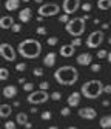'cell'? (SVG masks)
Listing matches in <instances>:
<instances>
[{"label": "cell", "mask_w": 111, "mask_h": 129, "mask_svg": "<svg viewBox=\"0 0 111 129\" xmlns=\"http://www.w3.org/2000/svg\"><path fill=\"white\" fill-rule=\"evenodd\" d=\"M54 78H56V82L59 85H62V86H73L79 80V71L74 66L65 64V66H60L59 69H56Z\"/></svg>", "instance_id": "1"}, {"label": "cell", "mask_w": 111, "mask_h": 129, "mask_svg": "<svg viewBox=\"0 0 111 129\" xmlns=\"http://www.w3.org/2000/svg\"><path fill=\"white\" fill-rule=\"evenodd\" d=\"M17 52L23 58H37L42 54V43L36 39H25L19 43Z\"/></svg>", "instance_id": "2"}, {"label": "cell", "mask_w": 111, "mask_h": 129, "mask_svg": "<svg viewBox=\"0 0 111 129\" xmlns=\"http://www.w3.org/2000/svg\"><path fill=\"white\" fill-rule=\"evenodd\" d=\"M80 92L85 99H90V100H96L99 99V95L103 92V85L100 80H88L85 82L80 88Z\"/></svg>", "instance_id": "3"}, {"label": "cell", "mask_w": 111, "mask_h": 129, "mask_svg": "<svg viewBox=\"0 0 111 129\" xmlns=\"http://www.w3.org/2000/svg\"><path fill=\"white\" fill-rule=\"evenodd\" d=\"M65 29H66L68 34L73 36V37H82V34H83L85 29H86L85 19H83V17H74V19H71V20L66 23Z\"/></svg>", "instance_id": "4"}, {"label": "cell", "mask_w": 111, "mask_h": 129, "mask_svg": "<svg viewBox=\"0 0 111 129\" xmlns=\"http://www.w3.org/2000/svg\"><path fill=\"white\" fill-rule=\"evenodd\" d=\"M50 99H51V95L46 91H43V89L33 91V92H29V95L26 97L28 103H31V105H42V103H46Z\"/></svg>", "instance_id": "5"}, {"label": "cell", "mask_w": 111, "mask_h": 129, "mask_svg": "<svg viewBox=\"0 0 111 129\" xmlns=\"http://www.w3.org/2000/svg\"><path fill=\"white\" fill-rule=\"evenodd\" d=\"M103 39H105V36H103V32L100 31V29H97V31H93L91 34H88V37H86V46L88 48H91V49H96V48H99L100 45H102V42H103Z\"/></svg>", "instance_id": "6"}, {"label": "cell", "mask_w": 111, "mask_h": 129, "mask_svg": "<svg viewBox=\"0 0 111 129\" xmlns=\"http://www.w3.org/2000/svg\"><path fill=\"white\" fill-rule=\"evenodd\" d=\"M60 11V6L57 3H42L39 6V15H43V17H53V15H57Z\"/></svg>", "instance_id": "7"}, {"label": "cell", "mask_w": 111, "mask_h": 129, "mask_svg": "<svg viewBox=\"0 0 111 129\" xmlns=\"http://www.w3.org/2000/svg\"><path fill=\"white\" fill-rule=\"evenodd\" d=\"M0 55H2V58L6 60V61H14L15 57H17V51L14 49L12 45L2 43V45H0Z\"/></svg>", "instance_id": "8"}, {"label": "cell", "mask_w": 111, "mask_h": 129, "mask_svg": "<svg viewBox=\"0 0 111 129\" xmlns=\"http://www.w3.org/2000/svg\"><path fill=\"white\" fill-rule=\"evenodd\" d=\"M79 8H80V0H63L62 3V9L65 14H74Z\"/></svg>", "instance_id": "9"}, {"label": "cell", "mask_w": 111, "mask_h": 129, "mask_svg": "<svg viewBox=\"0 0 111 129\" xmlns=\"http://www.w3.org/2000/svg\"><path fill=\"white\" fill-rule=\"evenodd\" d=\"M79 117H82L83 120H94L97 117V112L94 108L86 106V108H80L79 109Z\"/></svg>", "instance_id": "10"}, {"label": "cell", "mask_w": 111, "mask_h": 129, "mask_svg": "<svg viewBox=\"0 0 111 129\" xmlns=\"http://www.w3.org/2000/svg\"><path fill=\"white\" fill-rule=\"evenodd\" d=\"M76 61H77V64H80V66H88V64L93 63V55L90 52H82V54L77 55Z\"/></svg>", "instance_id": "11"}, {"label": "cell", "mask_w": 111, "mask_h": 129, "mask_svg": "<svg viewBox=\"0 0 111 129\" xmlns=\"http://www.w3.org/2000/svg\"><path fill=\"white\" fill-rule=\"evenodd\" d=\"M60 55L62 57H65V58H70V57H73L74 55V52H76V46H73L71 43L70 45H63V46H60Z\"/></svg>", "instance_id": "12"}, {"label": "cell", "mask_w": 111, "mask_h": 129, "mask_svg": "<svg viewBox=\"0 0 111 129\" xmlns=\"http://www.w3.org/2000/svg\"><path fill=\"white\" fill-rule=\"evenodd\" d=\"M56 60H57V54L56 52H48L43 57V64L46 68H53L56 64Z\"/></svg>", "instance_id": "13"}, {"label": "cell", "mask_w": 111, "mask_h": 129, "mask_svg": "<svg viewBox=\"0 0 111 129\" xmlns=\"http://www.w3.org/2000/svg\"><path fill=\"white\" fill-rule=\"evenodd\" d=\"M31 17H33L31 8H23V9H20V12H19V20H20L22 23H28V22L31 20Z\"/></svg>", "instance_id": "14"}, {"label": "cell", "mask_w": 111, "mask_h": 129, "mask_svg": "<svg viewBox=\"0 0 111 129\" xmlns=\"http://www.w3.org/2000/svg\"><path fill=\"white\" fill-rule=\"evenodd\" d=\"M80 95H82V92H73L71 95H68V106H71V108L79 106V103H80Z\"/></svg>", "instance_id": "15"}, {"label": "cell", "mask_w": 111, "mask_h": 129, "mask_svg": "<svg viewBox=\"0 0 111 129\" xmlns=\"http://www.w3.org/2000/svg\"><path fill=\"white\" fill-rule=\"evenodd\" d=\"M14 25V19L11 15H3L2 19H0V28L2 29H11Z\"/></svg>", "instance_id": "16"}, {"label": "cell", "mask_w": 111, "mask_h": 129, "mask_svg": "<svg viewBox=\"0 0 111 129\" xmlns=\"http://www.w3.org/2000/svg\"><path fill=\"white\" fill-rule=\"evenodd\" d=\"M17 95V88L14 85H8L3 88V97L5 99H14V97Z\"/></svg>", "instance_id": "17"}, {"label": "cell", "mask_w": 111, "mask_h": 129, "mask_svg": "<svg viewBox=\"0 0 111 129\" xmlns=\"http://www.w3.org/2000/svg\"><path fill=\"white\" fill-rule=\"evenodd\" d=\"M11 112H12V106L11 105H0V117L2 118H8L11 115Z\"/></svg>", "instance_id": "18"}, {"label": "cell", "mask_w": 111, "mask_h": 129, "mask_svg": "<svg viewBox=\"0 0 111 129\" xmlns=\"http://www.w3.org/2000/svg\"><path fill=\"white\" fill-rule=\"evenodd\" d=\"M20 6V0H6L5 2V8L8 11H17Z\"/></svg>", "instance_id": "19"}, {"label": "cell", "mask_w": 111, "mask_h": 129, "mask_svg": "<svg viewBox=\"0 0 111 129\" xmlns=\"http://www.w3.org/2000/svg\"><path fill=\"white\" fill-rule=\"evenodd\" d=\"M99 124H100V127H103V129H109V127H111V115H103V117L99 120Z\"/></svg>", "instance_id": "20"}, {"label": "cell", "mask_w": 111, "mask_h": 129, "mask_svg": "<svg viewBox=\"0 0 111 129\" xmlns=\"http://www.w3.org/2000/svg\"><path fill=\"white\" fill-rule=\"evenodd\" d=\"M97 8L102 11L111 9V0H97Z\"/></svg>", "instance_id": "21"}, {"label": "cell", "mask_w": 111, "mask_h": 129, "mask_svg": "<svg viewBox=\"0 0 111 129\" xmlns=\"http://www.w3.org/2000/svg\"><path fill=\"white\" fill-rule=\"evenodd\" d=\"M15 121H17V124H20V126H25L26 121H28V115L25 112H19V114L15 115Z\"/></svg>", "instance_id": "22"}, {"label": "cell", "mask_w": 111, "mask_h": 129, "mask_svg": "<svg viewBox=\"0 0 111 129\" xmlns=\"http://www.w3.org/2000/svg\"><path fill=\"white\" fill-rule=\"evenodd\" d=\"M8 77H9V71L6 68H0V80L5 82V80H8Z\"/></svg>", "instance_id": "23"}, {"label": "cell", "mask_w": 111, "mask_h": 129, "mask_svg": "<svg viewBox=\"0 0 111 129\" xmlns=\"http://www.w3.org/2000/svg\"><path fill=\"white\" fill-rule=\"evenodd\" d=\"M5 129H17V121H11V120H8V121L5 123Z\"/></svg>", "instance_id": "24"}, {"label": "cell", "mask_w": 111, "mask_h": 129, "mask_svg": "<svg viewBox=\"0 0 111 129\" xmlns=\"http://www.w3.org/2000/svg\"><path fill=\"white\" fill-rule=\"evenodd\" d=\"M26 69V63H17L15 64V71L17 72H23Z\"/></svg>", "instance_id": "25"}, {"label": "cell", "mask_w": 111, "mask_h": 129, "mask_svg": "<svg viewBox=\"0 0 111 129\" xmlns=\"http://www.w3.org/2000/svg\"><path fill=\"white\" fill-rule=\"evenodd\" d=\"M62 99V94L60 92H57V91H54L53 94H51V100H54V102H59Z\"/></svg>", "instance_id": "26"}, {"label": "cell", "mask_w": 111, "mask_h": 129, "mask_svg": "<svg viewBox=\"0 0 111 129\" xmlns=\"http://www.w3.org/2000/svg\"><path fill=\"white\" fill-rule=\"evenodd\" d=\"M33 89H34V85H33V83H23V91L33 92Z\"/></svg>", "instance_id": "27"}, {"label": "cell", "mask_w": 111, "mask_h": 129, "mask_svg": "<svg viewBox=\"0 0 111 129\" xmlns=\"http://www.w3.org/2000/svg\"><path fill=\"white\" fill-rule=\"evenodd\" d=\"M11 29H12V32H15V34H17V32H20V31H22V25H20V23H14Z\"/></svg>", "instance_id": "28"}, {"label": "cell", "mask_w": 111, "mask_h": 129, "mask_svg": "<svg viewBox=\"0 0 111 129\" xmlns=\"http://www.w3.org/2000/svg\"><path fill=\"white\" fill-rule=\"evenodd\" d=\"M100 68H102V66H100L99 63H91V71H93V72H99Z\"/></svg>", "instance_id": "29"}, {"label": "cell", "mask_w": 111, "mask_h": 129, "mask_svg": "<svg viewBox=\"0 0 111 129\" xmlns=\"http://www.w3.org/2000/svg\"><path fill=\"white\" fill-rule=\"evenodd\" d=\"M73 46H82V39L80 37H74V40L71 42Z\"/></svg>", "instance_id": "30"}, {"label": "cell", "mask_w": 111, "mask_h": 129, "mask_svg": "<svg viewBox=\"0 0 111 129\" xmlns=\"http://www.w3.org/2000/svg\"><path fill=\"white\" fill-rule=\"evenodd\" d=\"M57 43H59V39H57V37H50V39H48V45H50V46H56Z\"/></svg>", "instance_id": "31"}, {"label": "cell", "mask_w": 111, "mask_h": 129, "mask_svg": "<svg viewBox=\"0 0 111 129\" xmlns=\"http://www.w3.org/2000/svg\"><path fill=\"white\" fill-rule=\"evenodd\" d=\"M97 57H99V58H105V57H108V51H106V49H100V51H97Z\"/></svg>", "instance_id": "32"}, {"label": "cell", "mask_w": 111, "mask_h": 129, "mask_svg": "<svg viewBox=\"0 0 111 129\" xmlns=\"http://www.w3.org/2000/svg\"><path fill=\"white\" fill-rule=\"evenodd\" d=\"M60 114L63 115V117H66V115H70L71 114V109L66 106V108H62V111H60Z\"/></svg>", "instance_id": "33"}, {"label": "cell", "mask_w": 111, "mask_h": 129, "mask_svg": "<svg viewBox=\"0 0 111 129\" xmlns=\"http://www.w3.org/2000/svg\"><path fill=\"white\" fill-rule=\"evenodd\" d=\"M51 115H53V114H51L50 111H45V112H42V120H50Z\"/></svg>", "instance_id": "34"}, {"label": "cell", "mask_w": 111, "mask_h": 129, "mask_svg": "<svg viewBox=\"0 0 111 129\" xmlns=\"http://www.w3.org/2000/svg\"><path fill=\"white\" fill-rule=\"evenodd\" d=\"M91 8H93V6H91V3H90V2H86V3H83V5H82V11H85V12H90V11H91Z\"/></svg>", "instance_id": "35"}, {"label": "cell", "mask_w": 111, "mask_h": 129, "mask_svg": "<svg viewBox=\"0 0 111 129\" xmlns=\"http://www.w3.org/2000/svg\"><path fill=\"white\" fill-rule=\"evenodd\" d=\"M68 15H70V14H63V15H60V17H59V22H62V23H68V22H70Z\"/></svg>", "instance_id": "36"}, {"label": "cell", "mask_w": 111, "mask_h": 129, "mask_svg": "<svg viewBox=\"0 0 111 129\" xmlns=\"http://www.w3.org/2000/svg\"><path fill=\"white\" fill-rule=\"evenodd\" d=\"M37 34H39V36H45V34H46V28H45V26H39V28H37Z\"/></svg>", "instance_id": "37"}, {"label": "cell", "mask_w": 111, "mask_h": 129, "mask_svg": "<svg viewBox=\"0 0 111 129\" xmlns=\"http://www.w3.org/2000/svg\"><path fill=\"white\" fill-rule=\"evenodd\" d=\"M39 88H40V89H43V91H46V89L50 88V83H48V82H42V83L39 85Z\"/></svg>", "instance_id": "38"}, {"label": "cell", "mask_w": 111, "mask_h": 129, "mask_svg": "<svg viewBox=\"0 0 111 129\" xmlns=\"http://www.w3.org/2000/svg\"><path fill=\"white\" fill-rule=\"evenodd\" d=\"M34 75H36V77L43 75V69H42V68H36V69H34Z\"/></svg>", "instance_id": "39"}, {"label": "cell", "mask_w": 111, "mask_h": 129, "mask_svg": "<svg viewBox=\"0 0 111 129\" xmlns=\"http://www.w3.org/2000/svg\"><path fill=\"white\" fill-rule=\"evenodd\" d=\"M103 92H105V94H111V85L103 86Z\"/></svg>", "instance_id": "40"}, {"label": "cell", "mask_w": 111, "mask_h": 129, "mask_svg": "<svg viewBox=\"0 0 111 129\" xmlns=\"http://www.w3.org/2000/svg\"><path fill=\"white\" fill-rule=\"evenodd\" d=\"M25 127H26V129H31V127H33V123H29V121H26Z\"/></svg>", "instance_id": "41"}, {"label": "cell", "mask_w": 111, "mask_h": 129, "mask_svg": "<svg viewBox=\"0 0 111 129\" xmlns=\"http://www.w3.org/2000/svg\"><path fill=\"white\" fill-rule=\"evenodd\" d=\"M109 26H111V25H108V23H103V25H102V29H108Z\"/></svg>", "instance_id": "42"}, {"label": "cell", "mask_w": 111, "mask_h": 129, "mask_svg": "<svg viewBox=\"0 0 111 129\" xmlns=\"http://www.w3.org/2000/svg\"><path fill=\"white\" fill-rule=\"evenodd\" d=\"M102 105H103V106H109V100H103Z\"/></svg>", "instance_id": "43"}, {"label": "cell", "mask_w": 111, "mask_h": 129, "mask_svg": "<svg viewBox=\"0 0 111 129\" xmlns=\"http://www.w3.org/2000/svg\"><path fill=\"white\" fill-rule=\"evenodd\" d=\"M26 80H25V77H22V78H19V83H25Z\"/></svg>", "instance_id": "44"}, {"label": "cell", "mask_w": 111, "mask_h": 129, "mask_svg": "<svg viewBox=\"0 0 111 129\" xmlns=\"http://www.w3.org/2000/svg\"><path fill=\"white\" fill-rule=\"evenodd\" d=\"M93 23H94V25H99V23H100V20H99V19H94V22H93Z\"/></svg>", "instance_id": "45"}, {"label": "cell", "mask_w": 111, "mask_h": 129, "mask_svg": "<svg viewBox=\"0 0 111 129\" xmlns=\"http://www.w3.org/2000/svg\"><path fill=\"white\" fill-rule=\"evenodd\" d=\"M108 61H109V63H111V51H109V52H108Z\"/></svg>", "instance_id": "46"}, {"label": "cell", "mask_w": 111, "mask_h": 129, "mask_svg": "<svg viewBox=\"0 0 111 129\" xmlns=\"http://www.w3.org/2000/svg\"><path fill=\"white\" fill-rule=\"evenodd\" d=\"M34 2H36V3H40V5H42V3H43V0H34Z\"/></svg>", "instance_id": "47"}, {"label": "cell", "mask_w": 111, "mask_h": 129, "mask_svg": "<svg viewBox=\"0 0 111 129\" xmlns=\"http://www.w3.org/2000/svg\"><path fill=\"white\" fill-rule=\"evenodd\" d=\"M48 129H59V127H57V126H50Z\"/></svg>", "instance_id": "48"}, {"label": "cell", "mask_w": 111, "mask_h": 129, "mask_svg": "<svg viewBox=\"0 0 111 129\" xmlns=\"http://www.w3.org/2000/svg\"><path fill=\"white\" fill-rule=\"evenodd\" d=\"M66 129H77L76 126H70V127H66Z\"/></svg>", "instance_id": "49"}, {"label": "cell", "mask_w": 111, "mask_h": 129, "mask_svg": "<svg viewBox=\"0 0 111 129\" xmlns=\"http://www.w3.org/2000/svg\"><path fill=\"white\" fill-rule=\"evenodd\" d=\"M108 43H109V45H111V37H109V39H108Z\"/></svg>", "instance_id": "50"}]
</instances>
